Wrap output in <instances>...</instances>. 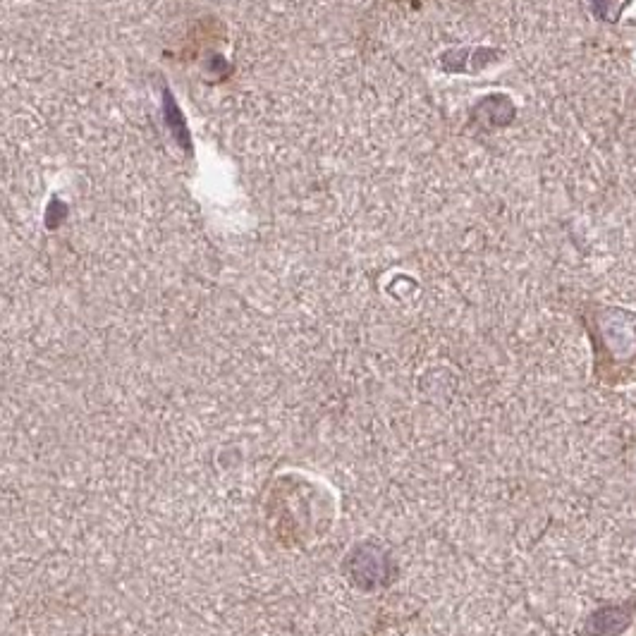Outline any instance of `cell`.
I'll use <instances>...</instances> for the list:
<instances>
[{"label": "cell", "mask_w": 636, "mask_h": 636, "mask_svg": "<svg viewBox=\"0 0 636 636\" xmlns=\"http://www.w3.org/2000/svg\"><path fill=\"white\" fill-rule=\"evenodd\" d=\"M634 603L627 605H608V608L596 610L586 622V634L589 636H620L632 625Z\"/></svg>", "instance_id": "1"}]
</instances>
